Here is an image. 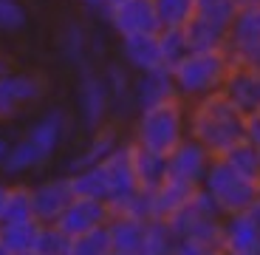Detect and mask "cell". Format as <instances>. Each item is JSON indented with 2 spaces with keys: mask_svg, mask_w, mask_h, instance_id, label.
<instances>
[{
  "mask_svg": "<svg viewBox=\"0 0 260 255\" xmlns=\"http://www.w3.org/2000/svg\"><path fill=\"white\" fill-rule=\"evenodd\" d=\"M187 136L204 145L212 156H223L249 139V117L238 111L223 91L187 105Z\"/></svg>",
  "mask_w": 260,
  "mask_h": 255,
  "instance_id": "6da1fadb",
  "label": "cell"
},
{
  "mask_svg": "<svg viewBox=\"0 0 260 255\" xmlns=\"http://www.w3.org/2000/svg\"><path fill=\"white\" fill-rule=\"evenodd\" d=\"M232 57L226 48H207V51H187L181 60L170 66L176 94L184 102H195L201 97L218 94L232 71Z\"/></svg>",
  "mask_w": 260,
  "mask_h": 255,
  "instance_id": "7a4b0ae2",
  "label": "cell"
},
{
  "mask_svg": "<svg viewBox=\"0 0 260 255\" xmlns=\"http://www.w3.org/2000/svg\"><path fill=\"white\" fill-rule=\"evenodd\" d=\"M181 139H187V102L184 99H167V102L142 108L133 117L130 142L144 151L167 156Z\"/></svg>",
  "mask_w": 260,
  "mask_h": 255,
  "instance_id": "3957f363",
  "label": "cell"
},
{
  "mask_svg": "<svg viewBox=\"0 0 260 255\" xmlns=\"http://www.w3.org/2000/svg\"><path fill=\"white\" fill-rule=\"evenodd\" d=\"M170 227H173L178 241H189V244H195V247L221 252L223 213L215 207V202L201 187L195 190L192 196L187 199V204L170 218Z\"/></svg>",
  "mask_w": 260,
  "mask_h": 255,
  "instance_id": "277c9868",
  "label": "cell"
},
{
  "mask_svg": "<svg viewBox=\"0 0 260 255\" xmlns=\"http://www.w3.org/2000/svg\"><path fill=\"white\" fill-rule=\"evenodd\" d=\"M201 190L215 202V207L223 216H235V213H246V207L260 196V184L246 179L243 173L232 167L226 159L215 156L209 162V170L201 182Z\"/></svg>",
  "mask_w": 260,
  "mask_h": 255,
  "instance_id": "5b68a950",
  "label": "cell"
},
{
  "mask_svg": "<svg viewBox=\"0 0 260 255\" xmlns=\"http://www.w3.org/2000/svg\"><path fill=\"white\" fill-rule=\"evenodd\" d=\"M48 94V77L43 71H14L0 77V122H12L23 111L40 105Z\"/></svg>",
  "mask_w": 260,
  "mask_h": 255,
  "instance_id": "8992f818",
  "label": "cell"
},
{
  "mask_svg": "<svg viewBox=\"0 0 260 255\" xmlns=\"http://www.w3.org/2000/svg\"><path fill=\"white\" fill-rule=\"evenodd\" d=\"M113 114L111 94L96 66H85L77 71V117L88 133L102 128Z\"/></svg>",
  "mask_w": 260,
  "mask_h": 255,
  "instance_id": "52a82bcc",
  "label": "cell"
},
{
  "mask_svg": "<svg viewBox=\"0 0 260 255\" xmlns=\"http://www.w3.org/2000/svg\"><path fill=\"white\" fill-rule=\"evenodd\" d=\"M102 17L119 40L133 37V34L161 32V17H158L156 0H116V3L102 9Z\"/></svg>",
  "mask_w": 260,
  "mask_h": 255,
  "instance_id": "ba28073f",
  "label": "cell"
},
{
  "mask_svg": "<svg viewBox=\"0 0 260 255\" xmlns=\"http://www.w3.org/2000/svg\"><path fill=\"white\" fill-rule=\"evenodd\" d=\"M99 176H102V187H105V202L111 207V213L116 207H122L130 196L139 193L136 184V173H133V162H130V139L116 148L108 159L96 162Z\"/></svg>",
  "mask_w": 260,
  "mask_h": 255,
  "instance_id": "9c48e42d",
  "label": "cell"
},
{
  "mask_svg": "<svg viewBox=\"0 0 260 255\" xmlns=\"http://www.w3.org/2000/svg\"><path fill=\"white\" fill-rule=\"evenodd\" d=\"M226 51L235 66L260 71V9H238L229 23Z\"/></svg>",
  "mask_w": 260,
  "mask_h": 255,
  "instance_id": "30bf717a",
  "label": "cell"
},
{
  "mask_svg": "<svg viewBox=\"0 0 260 255\" xmlns=\"http://www.w3.org/2000/svg\"><path fill=\"white\" fill-rule=\"evenodd\" d=\"M212 159L215 156L204 148V145H198L195 139L187 136L167 153V179L181 182V184H187V187H201Z\"/></svg>",
  "mask_w": 260,
  "mask_h": 255,
  "instance_id": "8fae6325",
  "label": "cell"
},
{
  "mask_svg": "<svg viewBox=\"0 0 260 255\" xmlns=\"http://www.w3.org/2000/svg\"><path fill=\"white\" fill-rule=\"evenodd\" d=\"M111 207L108 202H99V199H88V196H74L68 202V207L59 213V218L54 221V227L62 230L68 238H77L82 233H91L99 230L111 221Z\"/></svg>",
  "mask_w": 260,
  "mask_h": 255,
  "instance_id": "7c38bea8",
  "label": "cell"
},
{
  "mask_svg": "<svg viewBox=\"0 0 260 255\" xmlns=\"http://www.w3.org/2000/svg\"><path fill=\"white\" fill-rule=\"evenodd\" d=\"M57 51L62 57V63L79 71L85 66H96V40H93V32L85 26L82 20H65L57 32Z\"/></svg>",
  "mask_w": 260,
  "mask_h": 255,
  "instance_id": "4fadbf2b",
  "label": "cell"
},
{
  "mask_svg": "<svg viewBox=\"0 0 260 255\" xmlns=\"http://www.w3.org/2000/svg\"><path fill=\"white\" fill-rule=\"evenodd\" d=\"M71 199H74V187L68 173L31 184V207H34V218L40 224H54Z\"/></svg>",
  "mask_w": 260,
  "mask_h": 255,
  "instance_id": "5bb4252c",
  "label": "cell"
},
{
  "mask_svg": "<svg viewBox=\"0 0 260 255\" xmlns=\"http://www.w3.org/2000/svg\"><path fill=\"white\" fill-rule=\"evenodd\" d=\"M119 60L133 74L156 71V68H170L164 60L161 37L158 34H133V37L119 40Z\"/></svg>",
  "mask_w": 260,
  "mask_h": 255,
  "instance_id": "9a60e30c",
  "label": "cell"
},
{
  "mask_svg": "<svg viewBox=\"0 0 260 255\" xmlns=\"http://www.w3.org/2000/svg\"><path fill=\"white\" fill-rule=\"evenodd\" d=\"M68 131H71V119H68V114H65L62 108H51V111H46L43 117L34 119L23 136H26L31 145H37L40 153H43L46 159H51L54 153L62 148Z\"/></svg>",
  "mask_w": 260,
  "mask_h": 255,
  "instance_id": "2e32d148",
  "label": "cell"
},
{
  "mask_svg": "<svg viewBox=\"0 0 260 255\" xmlns=\"http://www.w3.org/2000/svg\"><path fill=\"white\" fill-rule=\"evenodd\" d=\"M221 252L223 255H260V230L246 213L223 216L221 227Z\"/></svg>",
  "mask_w": 260,
  "mask_h": 255,
  "instance_id": "e0dca14e",
  "label": "cell"
},
{
  "mask_svg": "<svg viewBox=\"0 0 260 255\" xmlns=\"http://www.w3.org/2000/svg\"><path fill=\"white\" fill-rule=\"evenodd\" d=\"M176 82H173V74L170 68H156V71H142L133 77V108L142 111L150 105L167 102V99H176Z\"/></svg>",
  "mask_w": 260,
  "mask_h": 255,
  "instance_id": "ac0fdd59",
  "label": "cell"
},
{
  "mask_svg": "<svg viewBox=\"0 0 260 255\" xmlns=\"http://www.w3.org/2000/svg\"><path fill=\"white\" fill-rule=\"evenodd\" d=\"M221 91L238 111L252 117L254 108H257V99H260V71L246 68V66H232Z\"/></svg>",
  "mask_w": 260,
  "mask_h": 255,
  "instance_id": "d6986e66",
  "label": "cell"
},
{
  "mask_svg": "<svg viewBox=\"0 0 260 255\" xmlns=\"http://www.w3.org/2000/svg\"><path fill=\"white\" fill-rule=\"evenodd\" d=\"M99 71H102V79L108 85V94H111L113 114H136V108H133V77L136 74L122 60H108Z\"/></svg>",
  "mask_w": 260,
  "mask_h": 255,
  "instance_id": "ffe728a7",
  "label": "cell"
},
{
  "mask_svg": "<svg viewBox=\"0 0 260 255\" xmlns=\"http://www.w3.org/2000/svg\"><path fill=\"white\" fill-rule=\"evenodd\" d=\"M124 139L122 133H119L116 125L105 122L102 128H96V131H91V136H88V142H85V148L74 156L71 162V170H79V167H88V164H96L102 162V159H108L116 148H122ZM68 170V173H71Z\"/></svg>",
  "mask_w": 260,
  "mask_h": 255,
  "instance_id": "44dd1931",
  "label": "cell"
},
{
  "mask_svg": "<svg viewBox=\"0 0 260 255\" xmlns=\"http://www.w3.org/2000/svg\"><path fill=\"white\" fill-rule=\"evenodd\" d=\"M198 187H187L181 182H173V179H164L156 190L147 193V207H150V218H161L170 221L178 210L187 204V199L192 196Z\"/></svg>",
  "mask_w": 260,
  "mask_h": 255,
  "instance_id": "7402d4cb",
  "label": "cell"
},
{
  "mask_svg": "<svg viewBox=\"0 0 260 255\" xmlns=\"http://www.w3.org/2000/svg\"><path fill=\"white\" fill-rule=\"evenodd\" d=\"M130 162H133L139 190H144V193L156 190L167 179V156H161V153L144 151V148L130 142Z\"/></svg>",
  "mask_w": 260,
  "mask_h": 255,
  "instance_id": "603a6c76",
  "label": "cell"
},
{
  "mask_svg": "<svg viewBox=\"0 0 260 255\" xmlns=\"http://www.w3.org/2000/svg\"><path fill=\"white\" fill-rule=\"evenodd\" d=\"M184 40H187L189 51H207V48H226V34L229 29L221 26V23H212L207 17H198L192 14L187 26L181 29Z\"/></svg>",
  "mask_w": 260,
  "mask_h": 255,
  "instance_id": "cb8c5ba5",
  "label": "cell"
},
{
  "mask_svg": "<svg viewBox=\"0 0 260 255\" xmlns=\"http://www.w3.org/2000/svg\"><path fill=\"white\" fill-rule=\"evenodd\" d=\"M46 162L48 159L40 153L37 145H31L26 136H23V139H17V142H12V148H9V153H6V159H3V164H0V170H3L6 176L17 179V176H28V173L40 170Z\"/></svg>",
  "mask_w": 260,
  "mask_h": 255,
  "instance_id": "d4e9b609",
  "label": "cell"
},
{
  "mask_svg": "<svg viewBox=\"0 0 260 255\" xmlns=\"http://www.w3.org/2000/svg\"><path fill=\"white\" fill-rule=\"evenodd\" d=\"M43 227H46V224H40L37 218L0 224V244H3V247H6L12 255L31 252V249H37V241H40Z\"/></svg>",
  "mask_w": 260,
  "mask_h": 255,
  "instance_id": "484cf974",
  "label": "cell"
},
{
  "mask_svg": "<svg viewBox=\"0 0 260 255\" xmlns=\"http://www.w3.org/2000/svg\"><path fill=\"white\" fill-rule=\"evenodd\" d=\"M144 218L133 216H111L108 221V236H111V247L119 252H142V238H144Z\"/></svg>",
  "mask_w": 260,
  "mask_h": 255,
  "instance_id": "4316f807",
  "label": "cell"
},
{
  "mask_svg": "<svg viewBox=\"0 0 260 255\" xmlns=\"http://www.w3.org/2000/svg\"><path fill=\"white\" fill-rule=\"evenodd\" d=\"M178 247V238L170 227V221L161 218H147L144 224V238H142V252L139 255H173Z\"/></svg>",
  "mask_w": 260,
  "mask_h": 255,
  "instance_id": "83f0119b",
  "label": "cell"
},
{
  "mask_svg": "<svg viewBox=\"0 0 260 255\" xmlns=\"http://www.w3.org/2000/svg\"><path fill=\"white\" fill-rule=\"evenodd\" d=\"M28 218H34L31 184H9L6 202H3V216H0V224H9V221H28Z\"/></svg>",
  "mask_w": 260,
  "mask_h": 255,
  "instance_id": "f1b7e54d",
  "label": "cell"
},
{
  "mask_svg": "<svg viewBox=\"0 0 260 255\" xmlns=\"http://www.w3.org/2000/svg\"><path fill=\"white\" fill-rule=\"evenodd\" d=\"M221 159H226L238 173H243L246 179H252V182L260 184V153H257V148H254L249 139L241 142V145H235L232 151L223 153Z\"/></svg>",
  "mask_w": 260,
  "mask_h": 255,
  "instance_id": "f546056e",
  "label": "cell"
},
{
  "mask_svg": "<svg viewBox=\"0 0 260 255\" xmlns=\"http://www.w3.org/2000/svg\"><path fill=\"white\" fill-rule=\"evenodd\" d=\"M161 29H184L195 14V0H156Z\"/></svg>",
  "mask_w": 260,
  "mask_h": 255,
  "instance_id": "4dcf8cb0",
  "label": "cell"
},
{
  "mask_svg": "<svg viewBox=\"0 0 260 255\" xmlns=\"http://www.w3.org/2000/svg\"><path fill=\"white\" fill-rule=\"evenodd\" d=\"M111 249L113 247H111V236H108V224L71 238V255H108Z\"/></svg>",
  "mask_w": 260,
  "mask_h": 255,
  "instance_id": "1f68e13d",
  "label": "cell"
},
{
  "mask_svg": "<svg viewBox=\"0 0 260 255\" xmlns=\"http://www.w3.org/2000/svg\"><path fill=\"white\" fill-rule=\"evenodd\" d=\"M28 26V9L23 0H0V34H20Z\"/></svg>",
  "mask_w": 260,
  "mask_h": 255,
  "instance_id": "d6a6232c",
  "label": "cell"
},
{
  "mask_svg": "<svg viewBox=\"0 0 260 255\" xmlns=\"http://www.w3.org/2000/svg\"><path fill=\"white\" fill-rule=\"evenodd\" d=\"M235 12H238V6H235L232 0H195V14L198 17H207V20L221 23L226 29L232 23Z\"/></svg>",
  "mask_w": 260,
  "mask_h": 255,
  "instance_id": "836d02e7",
  "label": "cell"
},
{
  "mask_svg": "<svg viewBox=\"0 0 260 255\" xmlns=\"http://www.w3.org/2000/svg\"><path fill=\"white\" fill-rule=\"evenodd\" d=\"M37 252L40 255H71V238L65 236L62 230H57L54 224H46L43 233H40Z\"/></svg>",
  "mask_w": 260,
  "mask_h": 255,
  "instance_id": "e575fe53",
  "label": "cell"
},
{
  "mask_svg": "<svg viewBox=\"0 0 260 255\" xmlns=\"http://www.w3.org/2000/svg\"><path fill=\"white\" fill-rule=\"evenodd\" d=\"M158 37H161V48H164V60H167V66H173L176 60H181L184 54L189 51L181 29H161Z\"/></svg>",
  "mask_w": 260,
  "mask_h": 255,
  "instance_id": "d590c367",
  "label": "cell"
},
{
  "mask_svg": "<svg viewBox=\"0 0 260 255\" xmlns=\"http://www.w3.org/2000/svg\"><path fill=\"white\" fill-rule=\"evenodd\" d=\"M173 255H223V252H212V249L195 247V244H189V241H178V247Z\"/></svg>",
  "mask_w": 260,
  "mask_h": 255,
  "instance_id": "8d00e7d4",
  "label": "cell"
},
{
  "mask_svg": "<svg viewBox=\"0 0 260 255\" xmlns=\"http://www.w3.org/2000/svg\"><path fill=\"white\" fill-rule=\"evenodd\" d=\"M246 216L252 218V224H254V227L260 230V196H257V199H254V202H252V204H249V207H246Z\"/></svg>",
  "mask_w": 260,
  "mask_h": 255,
  "instance_id": "74e56055",
  "label": "cell"
},
{
  "mask_svg": "<svg viewBox=\"0 0 260 255\" xmlns=\"http://www.w3.org/2000/svg\"><path fill=\"white\" fill-rule=\"evenodd\" d=\"M9 71H14V60L9 57L6 51H0V77H3V74H9Z\"/></svg>",
  "mask_w": 260,
  "mask_h": 255,
  "instance_id": "f35d334b",
  "label": "cell"
},
{
  "mask_svg": "<svg viewBox=\"0 0 260 255\" xmlns=\"http://www.w3.org/2000/svg\"><path fill=\"white\" fill-rule=\"evenodd\" d=\"M77 3H82L85 9H96V12L105 9V0H77Z\"/></svg>",
  "mask_w": 260,
  "mask_h": 255,
  "instance_id": "ab89813d",
  "label": "cell"
},
{
  "mask_svg": "<svg viewBox=\"0 0 260 255\" xmlns=\"http://www.w3.org/2000/svg\"><path fill=\"white\" fill-rule=\"evenodd\" d=\"M9 148H12V142H9V139L3 136V133H0V164H3V159H6Z\"/></svg>",
  "mask_w": 260,
  "mask_h": 255,
  "instance_id": "60d3db41",
  "label": "cell"
},
{
  "mask_svg": "<svg viewBox=\"0 0 260 255\" xmlns=\"http://www.w3.org/2000/svg\"><path fill=\"white\" fill-rule=\"evenodd\" d=\"M6 190H9V184L0 182V216H3V202H6Z\"/></svg>",
  "mask_w": 260,
  "mask_h": 255,
  "instance_id": "b9f144b4",
  "label": "cell"
},
{
  "mask_svg": "<svg viewBox=\"0 0 260 255\" xmlns=\"http://www.w3.org/2000/svg\"><path fill=\"white\" fill-rule=\"evenodd\" d=\"M249 119H257V122H260V99H257V108H254V114Z\"/></svg>",
  "mask_w": 260,
  "mask_h": 255,
  "instance_id": "7bdbcfd3",
  "label": "cell"
},
{
  "mask_svg": "<svg viewBox=\"0 0 260 255\" xmlns=\"http://www.w3.org/2000/svg\"><path fill=\"white\" fill-rule=\"evenodd\" d=\"M108 255H133V252H119V249H111Z\"/></svg>",
  "mask_w": 260,
  "mask_h": 255,
  "instance_id": "ee69618b",
  "label": "cell"
},
{
  "mask_svg": "<svg viewBox=\"0 0 260 255\" xmlns=\"http://www.w3.org/2000/svg\"><path fill=\"white\" fill-rule=\"evenodd\" d=\"M0 255H12V252H9V249L3 247V244H0Z\"/></svg>",
  "mask_w": 260,
  "mask_h": 255,
  "instance_id": "f6af8a7d",
  "label": "cell"
},
{
  "mask_svg": "<svg viewBox=\"0 0 260 255\" xmlns=\"http://www.w3.org/2000/svg\"><path fill=\"white\" fill-rule=\"evenodd\" d=\"M111 3H116V0H105V6H111Z\"/></svg>",
  "mask_w": 260,
  "mask_h": 255,
  "instance_id": "bcb514c9",
  "label": "cell"
}]
</instances>
